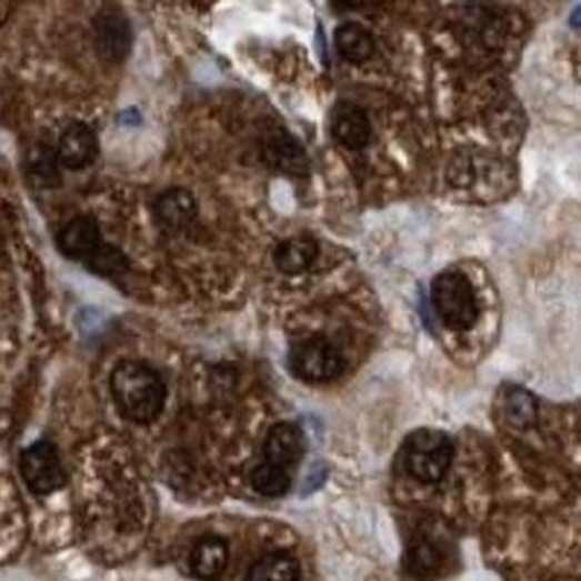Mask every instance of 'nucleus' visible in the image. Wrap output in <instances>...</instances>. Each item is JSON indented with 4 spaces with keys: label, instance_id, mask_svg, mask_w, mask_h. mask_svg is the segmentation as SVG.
I'll use <instances>...</instances> for the list:
<instances>
[{
    "label": "nucleus",
    "instance_id": "obj_1",
    "mask_svg": "<svg viewBox=\"0 0 581 581\" xmlns=\"http://www.w3.org/2000/svg\"><path fill=\"white\" fill-rule=\"evenodd\" d=\"M110 389L119 412L137 424H151L166 408V383L147 363L120 362L111 372Z\"/></svg>",
    "mask_w": 581,
    "mask_h": 581
},
{
    "label": "nucleus",
    "instance_id": "obj_2",
    "mask_svg": "<svg viewBox=\"0 0 581 581\" xmlns=\"http://www.w3.org/2000/svg\"><path fill=\"white\" fill-rule=\"evenodd\" d=\"M430 301L440 322L449 330H471L480 317L477 293L460 270H444L431 281Z\"/></svg>",
    "mask_w": 581,
    "mask_h": 581
},
{
    "label": "nucleus",
    "instance_id": "obj_3",
    "mask_svg": "<svg viewBox=\"0 0 581 581\" xmlns=\"http://www.w3.org/2000/svg\"><path fill=\"white\" fill-rule=\"evenodd\" d=\"M401 457L410 477L422 483H437L453 463V442L442 431L421 428L404 440Z\"/></svg>",
    "mask_w": 581,
    "mask_h": 581
},
{
    "label": "nucleus",
    "instance_id": "obj_4",
    "mask_svg": "<svg viewBox=\"0 0 581 581\" xmlns=\"http://www.w3.org/2000/svg\"><path fill=\"white\" fill-rule=\"evenodd\" d=\"M292 374L304 383H330L343 372L342 354L324 337H310L293 343L289 354Z\"/></svg>",
    "mask_w": 581,
    "mask_h": 581
},
{
    "label": "nucleus",
    "instance_id": "obj_5",
    "mask_svg": "<svg viewBox=\"0 0 581 581\" xmlns=\"http://www.w3.org/2000/svg\"><path fill=\"white\" fill-rule=\"evenodd\" d=\"M20 471L29 489L38 495H49L67 483L60 453L49 440L29 445L20 458Z\"/></svg>",
    "mask_w": 581,
    "mask_h": 581
},
{
    "label": "nucleus",
    "instance_id": "obj_6",
    "mask_svg": "<svg viewBox=\"0 0 581 581\" xmlns=\"http://www.w3.org/2000/svg\"><path fill=\"white\" fill-rule=\"evenodd\" d=\"M261 157L270 169L292 178H307L312 170V160L307 149L289 129L270 126L260 138Z\"/></svg>",
    "mask_w": 581,
    "mask_h": 581
},
{
    "label": "nucleus",
    "instance_id": "obj_7",
    "mask_svg": "<svg viewBox=\"0 0 581 581\" xmlns=\"http://www.w3.org/2000/svg\"><path fill=\"white\" fill-rule=\"evenodd\" d=\"M96 51L106 63H122L133 49V26L120 10H101L92 23Z\"/></svg>",
    "mask_w": 581,
    "mask_h": 581
},
{
    "label": "nucleus",
    "instance_id": "obj_8",
    "mask_svg": "<svg viewBox=\"0 0 581 581\" xmlns=\"http://www.w3.org/2000/svg\"><path fill=\"white\" fill-rule=\"evenodd\" d=\"M330 128L334 142L340 143L348 151H363L371 143V119L357 102L348 99L334 102L330 114Z\"/></svg>",
    "mask_w": 581,
    "mask_h": 581
},
{
    "label": "nucleus",
    "instance_id": "obj_9",
    "mask_svg": "<svg viewBox=\"0 0 581 581\" xmlns=\"http://www.w3.org/2000/svg\"><path fill=\"white\" fill-rule=\"evenodd\" d=\"M56 154L64 169H87L99 157V140L96 131L81 120H73L63 129L56 147Z\"/></svg>",
    "mask_w": 581,
    "mask_h": 581
},
{
    "label": "nucleus",
    "instance_id": "obj_10",
    "mask_svg": "<svg viewBox=\"0 0 581 581\" xmlns=\"http://www.w3.org/2000/svg\"><path fill=\"white\" fill-rule=\"evenodd\" d=\"M307 449V439L301 428L292 422H280L269 431L263 445L266 463L272 468L292 472Z\"/></svg>",
    "mask_w": 581,
    "mask_h": 581
},
{
    "label": "nucleus",
    "instance_id": "obj_11",
    "mask_svg": "<svg viewBox=\"0 0 581 581\" xmlns=\"http://www.w3.org/2000/svg\"><path fill=\"white\" fill-rule=\"evenodd\" d=\"M101 229L92 216L73 217L56 237V246L64 258L83 263L101 248Z\"/></svg>",
    "mask_w": 581,
    "mask_h": 581
},
{
    "label": "nucleus",
    "instance_id": "obj_12",
    "mask_svg": "<svg viewBox=\"0 0 581 581\" xmlns=\"http://www.w3.org/2000/svg\"><path fill=\"white\" fill-rule=\"evenodd\" d=\"M154 217L167 231L179 233L196 222L199 216L198 201L187 188H170L154 201Z\"/></svg>",
    "mask_w": 581,
    "mask_h": 581
},
{
    "label": "nucleus",
    "instance_id": "obj_13",
    "mask_svg": "<svg viewBox=\"0 0 581 581\" xmlns=\"http://www.w3.org/2000/svg\"><path fill=\"white\" fill-rule=\"evenodd\" d=\"M333 42L340 58L349 63H365L374 54V37L362 23H340L339 28L334 29Z\"/></svg>",
    "mask_w": 581,
    "mask_h": 581
},
{
    "label": "nucleus",
    "instance_id": "obj_14",
    "mask_svg": "<svg viewBox=\"0 0 581 581\" xmlns=\"http://www.w3.org/2000/svg\"><path fill=\"white\" fill-rule=\"evenodd\" d=\"M319 257V243L310 237H293L274 249V266L287 276L307 272Z\"/></svg>",
    "mask_w": 581,
    "mask_h": 581
},
{
    "label": "nucleus",
    "instance_id": "obj_15",
    "mask_svg": "<svg viewBox=\"0 0 581 581\" xmlns=\"http://www.w3.org/2000/svg\"><path fill=\"white\" fill-rule=\"evenodd\" d=\"M228 542L220 537L210 535L199 540L190 557V565L201 580H217L228 565Z\"/></svg>",
    "mask_w": 581,
    "mask_h": 581
},
{
    "label": "nucleus",
    "instance_id": "obj_16",
    "mask_svg": "<svg viewBox=\"0 0 581 581\" xmlns=\"http://www.w3.org/2000/svg\"><path fill=\"white\" fill-rule=\"evenodd\" d=\"M26 169L34 187L56 188L61 184L60 161L54 147L49 143L32 147L26 158Z\"/></svg>",
    "mask_w": 581,
    "mask_h": 581
},
{
    "label": "nucleus",
    "instance_id": "obj_17",
    "mask_svg": "<svg viewBox=\"0 0 581 581\" xmlns=\"http://www.w3.org/2000/svg\"><path fill=\"white\" fill-rule=\"evenodd\" d=\"M501 412L513 428L524 430L535 424L537 399L519 384H507L501 392Z\"/></svg>",
    "mask_w": 581,
    "mask_h": 581
},
{
    "label": "nucleus",
    "instance_id": "obj_18",
    "mask_svg": "<svg viewBox=\"0 0 581 581\" xmlns=\"http://www.w3.org/2000/svg\"><path fill=\"white\" fill-rule=\"evenodd\" d=\"M301 568L292 554L276 551L258 560L246 581H299Z\"/></svg>",
    "mask_w": 581,
    "mask_h": 581
},
{
    "label": "nucleus",
    "instance_id": "obj_19",
    "mask_svg": "<svg viewBox=\"0 0 581 581\" xmlns=\"http://www.w3.org/2000/svg\"><path fill=\"white\" fill-rule=\"evenodd\" d=\"M252 487L267 498H278L287 494V490L292 485V472L283 469L272 468L269 463H261L252 471Z\"/></svg>",
    "mask_w": 581,
    "mask_h": 581
},
{
    "label": "nucleus",
    "instance_id": "obj_20",
    "mask_svg": "<svg viewBox=\"0 0 581 581\" xmlns=\"http://www.w3.org/2000/svg\"><path fill=\"white\" fill-rule=\"evenodd\" d=\"M128 263L124 252L108 243H101V248L84 261V266L92 270L93 274L104 276V278L122 274L128 269Z\"/></svg>",
    "mask_w": 581,
    "mask_h": 581
},
{
    "label": "nucleus",
    "instance_id": "obj_21",
    "mask_svg": "<svg viewBox=\"0 0 581 581\" xmlns=\"http://www.w3.org/2000/svg\"><path fill=\"white\" fill-rule=\"evenodd\" d=\"M439 551L428 540L417 542L410 550V553H408V568L415 574H421V577H428V574L435 571L439 568Z\"/></svg>",
    "mask_w": 581,
    "mask_h": 581
},
{
    "label": "nucleus",
    "instance_id": "obj_22",
    "mask_svg": "<svg viewBox=\"0 0 581 581\" xmlns=\"http://www.w3.org/2000/svg\"><path fill=\"white\" fill-rule=\"evenodd\" d=\"M11 428V415L8 412H0V437H4Z\"/></svg>",
    "mask_w": 581,
    "mask_h": 581
},
{
    "label": "nucleus",
    "instance_id": "obj_23",
    "mask_svg": "<svg viewBox=\"0 0 581 581\" xmlns=\"http://www.w3.org/2000/svg\"><path fill=\"white\" fill-rule=\"evenodd\" d=\"M572 26H574V29L580 28V6H577L571 13V28Z\"/></svg>",
    "mask_w": 581,
    "mask_h": 581
}]
</instances>
